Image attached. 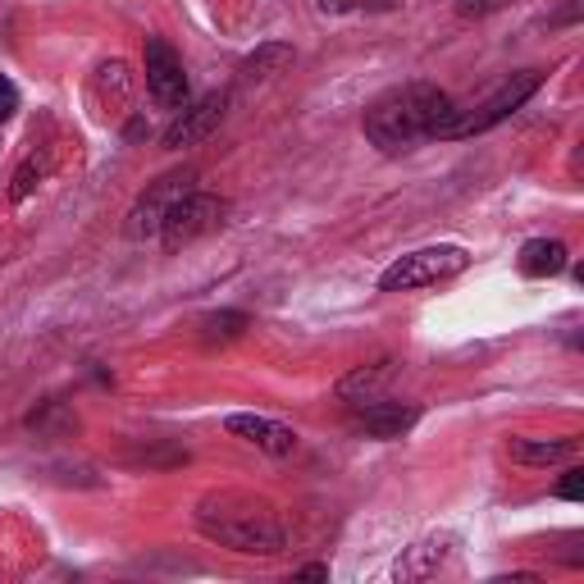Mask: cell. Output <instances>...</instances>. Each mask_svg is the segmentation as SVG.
<instances>
[{
    "mask_svg": "<svg viewBox=\"0 0 584 584\" xmlns=\"http://www.w3.org/2000/svg\"><path fill=\"white\" fill-rule=\"evenodd\" d=\"M557 497H566V503H580V497H584V471L580 466L566 471V480L557 484Z\"/></svg>",
    "mask_w": 584,
    "mask_h": 584,
    "instance_id": "d6986e66",
    "label": "cell"
},
{
    "mask_svg": "<svg viewBox=\"0 0 584 584\" xmlns=\"http://www.w3.org/2000/svg\"><path fill=\"white\" fill-rule=\"evenodd\" d=\"M224 430L242 443L270 452V456H288L292 447H298V430L283 425V421H270V415H252V411H233L224 421Z\"/></svg>",
    "mask_w": 584,
    "mask_h": 584,
    "instance_id": "9c48e42d",
    "label": "cell"
},
{
    "mask_svg": "<svg viewBox=\"0 0 584 584\" xmlns=\"http://www.w3.org/2000/svg\"><path fill=\"white\" fill-rule=\"evenodd\" d=\"M41 174H47V160H37V155H28V160H23V170L14 174V188H10V197H14V201L32 197V188L41 183Z\"/></svg>",
    "mask_w": 584,
    "mask_h": 584,
    "instance_id": "ac0fdd59",
    "label": "cell"
},
{
    "mask_svg": "<svg viewBox=\"0 0 584 584\" xmlns=\"http://www.w3.org/2000/svg\"><path fill=\"white\" fill-rule=\"evenodd\" d=\"M147 92L164 110H183L188 105V69L174 56V47L164 37H147Z\"/></svg>",
    "mask_w": 584,
    "mask_h": 584,
    "instance_id": "8992f818",
    "label": "cell"
},
{
    "mask_svg": "<svg viewBox=\"0 0 584 584\" xmlns=\"http://www.w3.org/2000/svg\"><path fill=\"white\" fill-rule=\"evenodd\" d=\"M246 329V315L242 311H220V315H211L205 320V339H238V333Z\"/></svg>",
    "mask_w": 584,
    "mask_h": 584,
    "instance_id": "e0dca14e",
    "label": "cell"
},
{
    "mask_svg": "<svg viewBox=\"0 0 584 584\" xmlns=\"http://www.w3.org/2000/svg\"><path fill=\"white\" fill-rule=\"evenodd\" d=\"M534 92H538V73H534V69H521V73H512L489 101H480L475 110H456V119L447 123L443 138H447V142H452V138H480V133L497 129L503 119H512Z\"/></svg>",
    "mask_w": 584,
    "mask_h": 584,
    "instance_id": "277c9868",
    "label": "cell"
},
{
    "mask_svg": "<svg viewBox=\"0 0 584 584\" xmlns=\"http://www.w3.org/2000/svg\"><path fill=\"white\" fill-rule=\"evenodd\" d=\"M566 261H571L566 242H557V238H530L521 246V274L525 279H553L566 270Z\"/></svg>",
    "mask_w": 584,
    "mask_h": 584,
    "instance_id": "5bb4252c",
    "label": "cell"
},
{
    "mask_svg": "<svg viewBox=\"0 0 584 584\" xmlns=\"http://www.w3.org/2000/svg\"><path fill=\"white\" fill-rule=\"evenodd\" d=\"M14 110H19V88H14L6 73H0V123L14 119Z\"/></svg>",
    "mask_w": 584,
    "mask_h": 584,
    "instance_id": "ffe728a7",
    "label": "cell"
},
{
    "mask_svg": "<svg viewBox=\"0 0 584 584\" xmlns=\"http://www.w3.org/2000/svg\"><path fill=\"white\" fill-rule=\"evenodd\" d=\"M507 0H456V10H462L466 19H484V14H493V10H503Z\"/></svg>",
    "mask_w": 584,
    "mask_h": 584,
    "instance_id": "44dd1931",
    "label": "cell"
},
{
    "mask_svg": "<svg viewBox=\"0 0 584 584\" xmlns=\"http://www.w3.org/2000/svg\"><path fill=\"white\" fill-rule=\"evenodd\" d=\"M183 192H188V179H183V174H164L160 183H151V188L138 197V205L129 211V238H133V242L160 238L164 215H170V205H174Z\"/></svg>",
    "mask_w": 584,
    "mask_h": 584,
    "instance_id": "ba28073f",
    "label": "cell"
},
{
    "mask_svg": "<svg viewBox=\"0 0 584 584\" xmlns=\"http://www.w3.org/2000/svg\"><path fill=\"white\" fill-rule=\"evenodd\" d=\"M456 119V101L434 88V82H402V88L384 92L365 110V138L384 155L411 151L415 142L443 138L447 123Z\"/></svg>",
    "mask_w": 584,
    "mask_h": 584,
    "instance_id": "6da1fadb",
    "label": "cell"
},
{
    "mask_svg": "<svg viewBox=\"0 0 584 584\" xmlns=\"http://www.w3.org/2000/svg\"><path fill=\"white\" fill-rule=\"evenodd\" d=\"M288 64H292V47H279V41H274V47H261L252 60L242 64V78H246V82H265V78L283 73Z\"/></svg>",
    "mask_w": 584,
    "mask_h": 584,
    "instance_id": "2e32d148",
    "label": "cell"
},
{
    "mask_svg": "<svg viewBox=\"0 0 584 584\" xmlns=\"http://www.w3.org/2000/svg\"><path fill=\"white\" fill-rule=\"evenodd\" d=\"M224 110H229V97L215 92V97H201L197 105H183V114L160 133V147L164 151H183V147H197L211 138L220 123H224Z\"/></svg>",
    "mask_w": 584,
    "mask_h": 584,
    "instance_id": "52a82bcc",
    "label": "cell"
},
{
    "mask_svg": "<svg viewBox=\"0 0 584 584\" xmlns=\"http://www.w3.org/2000/svg\"><path fill=\"white\" fill-rule=\"evenodd\" d=\"M452 544V538H443V544H439V538H430V544H415L411 553H406V562H397V575L402 580H425V575H434L443 562H447V548Z\"/></svg>",
    "mask_w": 584,
    "mask_h": 584,
    "instance_id": "9a60e30c",
    "label": "cell"
},
{
    "mask_svg": "<svg viewBox=\"0 0 584 584\" xmlns=\"http://www.w3.org/2000/svg\"><path fill=\"white\" fill-rule=\"evenodd\" d=\"M471 265V252L456 242H439V246H421V252L397 256L384 274H380V292H411V288H430L443 279H456Z\"/></svg>",
    "mask_w": 584,
    "mask_h": 584,
    "instance_id": "3957f363",
    "label": "cell"
},
{
    "mask_svg": "<svg viewBox=\"0 0 584 584\" xmlns=\"http://www.w3.org/2000/svg\"><path fill=\"white\" fill-rule=\"evenodd\" d=\"M580 452V439H512L507 456L516 466H557Z\"/></svg>",
    "mask_w": 584,
    "mask_h": 584,
    "instance_id": "4fadbf2b",
    "label": "cell"
},
{
    "mask_svg": "<svg viewBox=\"0 0 584 584\" xmlns=\"http://www.w3.org/2000/svg\"><path fill=\"white\" fill-rule=\"evenodd\" d=\"M229 215V201L215 197V192H183L174 205H170V215H164L160 224V242H164V252H183L188 242L205 238V233H215Z\"/></svg>",
    "mask_w": 584,
    "mask_h": 584,
    "instance_id": "5b68a950",
    "label": "cell"
},
{
    "mask_svg": "<svg viewBox=\"0 0 584 584\" xmlns=\"http://www.w3.org/2000/svg\"><path fill=\"white\" fill-rule=\"evenodd\" d=\"M298 580H329V566H302Z\"/></svg>",
    "mask_w": 584,
    "mask_h": 584,
    "instance_id": "603a6c76",
    "label": "cell"
},
{
    "mask_svg": "<svg viewBox=\"0 0 584 584\" xmlns=\"http://www.w3.org/2000/svg\"><path fill=\"white\" fill-rule=\"evenodd\" d=\"M197 525H201V534L211 538V544L246 553V557H256V553L274 557L288 544L283 521L274 516V507L265 503V497H252V493H211V497H201Z\"/></svg>",
    "mask_w": 584,
    "mask_h": 584,
    "instance_id": "7a4b0ae2",
    "label": "cell"
},
{
    "mask_svg": "<svg viewBox=\"0 0 584 584\" xmlns=\"http://www.w3.org/2000/svg\"><path fill=\"white\" fill-rule=\"evenodd\" d=\"M389 380H393V361L356 365L352 374H343V380H339V397L352 402V406H365V402H374V397H384Z\"/></svg>",
    "mask_w": 584,
    "mask_h": 584,
    "instance_id": "7c38bea8",
    "label": "cell"
},
{
    "mask_svg": "<svg viewBox=\"0 0 584 584\" xmlns=\"http://www.w3.org/2000/svg\"><path fill=\"white\" fill-rule=\"evenodd\" d=\"M320 10H348V0H320Z\"/></svg>",
    "mask_w": 584,
    "mask_h": 584,
    "instance_id": "cb8c5ba5",
    "label": "cell"
},
{
    "mask_svg": "<svg viewBox=\"0 0 584 584\" xmlns=\"http://www.w3.org/2000/svg\"><path fill=\"white\" fill-rule=\"evenodd\" d=\"M361 6H365L370 14H389V10H397V0H361Z\"/></svg>",
    "mask_w": 584,
    "mask_h": 584,
    "instance_id": "7402d4cb",
    "label": "cell"
},
{
    "mask_svg": "<svg viewBox=\"0 0 584 584\" xmlns=\"http://www.w3.org/2000/svg\"><path fill=\"white\" fill-rule=\"evenodd\" d=\"M129 97H133L129 64H123V60H105V64L92 73V105H97L101 114H110V110L129 105Z\"/></svg>",
    "mask_w": 584,
    "mask_h": 584,
    "instance_id": "8fae6325",
    "label": "cell"
},
{
    "mask_svg": "<svg viewBox=\"0 0 584 584\" xmlns=\"http://www.w3.org/2000/svg\"><path fill=\"white\" fill-rule=\"evenodd\" d=\"M415 421H421V406L415 402H393V397H374L356 411V430L370 439H402Z\"/></svg>",
    "mask_w": 584,
    "mask_h": 584,
    "instance_id": "30bf717a",
    "label": "cell"
}]
</instances>
